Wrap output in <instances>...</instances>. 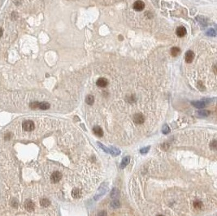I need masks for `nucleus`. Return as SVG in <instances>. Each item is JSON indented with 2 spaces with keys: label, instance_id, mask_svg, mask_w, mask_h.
<instances>
[{
  "label": "nucleus",
  "instance_id": "obj_13",
  "mask_svg": "<svg viewBox=\"0 0 217 216\" xmlns=\"http://www.w3.org/2000/svg\"><path fill=\"white\" fill-rule=\"evenodd\" d=\"M72 197H73L74 198H79L81 197V191L78 188H75L72 191Z\"/></svg>",
  "mask_w": 217,
  "mask_h": 216
},
{
  "label": "nucleus",
  "instance_id": "obj_8",
  "mask_svg": "<svg viewBox=\"0 0 217 216\" xmlns=\"http://www.w3.org/2000/svg\"><path fill=\"white\" fill-rule=\"evenodd\" d=\"M186 34V28L183 26H180V27L177 28V35L178 37H184Z\"/></svg>",
  "mask_w": 217,
  "mask_h": 216
},
{
  "label": "nucleus",
  "instance_id": "obj_23",
  "mask_svg": "<svg viewBox=\"0 0 217 216\" xmlns=\"http://www.w3.org/2000/svg\"><path fill=\"white\" fill-rule=\"evenodd\" d=\"M99 146L101 147L104 151H105V152H107V153H109V149H108V148H106L105 146H104V145H103L102 144H100V143H99Z\"/></svg>",
  "mask_w": 217,
  "mask_h": 216
},
{
  "label": "nucleus",
  "instance_id": "obj_20",
  "mask_svg": "<svg viewBox=\"0 0 217 216\" xmlns=\"http://www.w3.org/2000/svg\"><path fill=\"white\" fill-rule=\"evenodd\" d=\"M120 201L116 200V201H113L111 202V206L113 207V208H118V207H120Z\"/></svg>",
  "mask_w": 217,
  "mask_h": 216
},
{
  "label": "nucleus",
  "instance_id": "obj_22",
  "mask_svg": "<svg viewBox=\"0 0 217 216\" xmlns=\"http://www.w3.org/2000/svg\"><path fill=\"white\" fill-rule=\"evenodd\" d=\"M170 132V129H169V127L167 126V125H165L164 127H163V133H169Z\"/></svg>",
  "mask_w": 217,
  "mask_h": 216
},
{
  "label": "nucleus",
  "instance_id": "obj_4",
  "mask_svg": "<svg viewBox=\"0 0 217 216\" xmlns=\"http://www.w3.org/2000/svg\"><path fill=\"white\" fill-rule=\"evenodd\" d=\"M134 8L136 11H141L145 8V3L142 1H141V0H138V1H136L134 3Z\"/></svg>",
  "mask_w": 217,
  "mask_h": 216
},
{
  "label": "nucleus",
  "instance_id": "obj_15",
  "mask_svg": "<svg viewBox=\"0 0 217 216\" xmlns=\"http://www.w3.org/2000/svg\"><path fill=\"white\" fill-rule=\"evenodd\" d=\"M194 207L196 210H201L202 207H203V205H202V202L200 201H195L194 202Z\"/></svg>",
  "mask_w": 217,
  "mask_h": 216
},
{
  "label": "nucleus",
  "instance_id": "obj_9",
  "mask_svg": "<svg viewBox=\"0 0 217 216\" xmlns=\"http://www.w3.org/2000/svg\"><path fill=\"white\" fill-rule=\"evenodd\" d=\"M93 131H94V133H95V134L96 136H97V137H103V129H102L99 126H95V127H94Z\"/></svg>",
  "mask_w": 217,
  "mask_h": 216
},
{
  "label": "nucleus",
  "instance_id": "obj_28",
  "mask_svg": "<svg viewBox=\"0 0 217 216\" xmlns=\"http://www.w3.org/2000/svg\"><path fill=\"white\" fill-rule=\"evenodd\" d=\"M2 35H3V29L0 28V38L2 37Z\"/></svg>",
  "mask_w": 217,
  "mask_h": 216
},
{
  "label": "nucleus",
  "instance_id": "obj_21",
  "mask_svg": "<svg viewBox=\"0 0 217 216\" xmlns=\"http://www.w3.org/2000/svg\"><path fill=\"white\" fill-rule=\"evenodd\" d=\"M216 34V33L215 32L214 29H209L206 32V35H208V36H211V37H215Z\"/></svg>",
  "mask_w": 217,
  "mask_h": 216
},
{
  "label": "nucleus",
  "instance_id": "obj_26",
  "mask_svg": "<svg viewBox=\"0 0 217 216\" xmlns=\"http://www.w3.org/2000/svg\"><path fill=\"white\" fill-rule=\"evenodd\" d=\"M211 146H212V148H213L214 150L216 149V140H214V141H213V142H212V144H211Z\"/></svg>",
  "mask_w": 217,
  "mask_h": 216
},
{
  "label": "nucleus",
  "instance_id": "obj_1",
  "mask_svg": "<svg viewBox=\"0 0 217 216\" xmlns=\"http://www.w3.org/2000/svg\"><path fill=\"white\" fill-rule=\"evenodd\" d=\"M22 128L25 132H32L35 128V124L32 120H25L22 123Z\"/></svg>",
  "mask_w": 217,
  "mask_h": 216
},
{
  "label": "nucleus",
  "instance_id": "obj_19",
  "mask_svg": "<svg viewBox=\"0 0 217 216\" xmlns=\"http://www.w3.org/2000/svg\"><path fill=\"white\" fill-rule=\"evenodd\" d=\"M210 114L209 111H198V115L199 116H207L208 115Z\"/></svg>",
  "mask_w": 217,
  "mask_h": 216
},
{
  "label": "nucleus",
  "instance_id": "obj_25",
  "mask_svg": "<svg viewBox=\"0 0 217 216\" xmlns=\"http://www.w3.org/2000/svg\"><path fill=\"white\" fill-rule=\"evenodd\" d=\"M98 216H107V213H106V211H104V210L100 211L99 213V215H98Z\"/></svg>",
  "mask_w": 217,
  "mask_h": 216
},
{
  "label": "nucleus",
  "instance_id": "obj_14",
  "mask_svg": "<svg viewBox=\"0 0 217 216\" xmlns=\"http://www.w3.org/2000/svg\"><path fill=\"white\" fill-rule=\"evenodd\" d=\"M192 104H193V106H194L197 108H203L206 106L204 102H193Z\"/></svg>",
  "mask_w": 217,
  "mask_h": 216
},
{
  "label": "nucleus",
  "instance_id": "obj_16",
  "mask_svg": "<svg viewBox=\"0 0 217 216\" xmlns=\"http://www.w3.org/2000/svg\"><path fill=\"white\" fill-rule=\"evenodd\" d=\"M85 102L88 105H93L94 102H95V98H94L93 95H88L86 99H85Z\"/></svg>",
  "mask_w": 217,
  "mask_h": 216
},
{
  "label": "nucleus",
  "instance_id": "obj_6",
  "mask_svg": "<svg viewBox=\"0 0 217 216\" xmlns=\"http://www.w3.org/2000/svg\"><path fill=\"white\" fill-rule=\"evenodd\" d=\"M194 54L193 51L188 50L187 52H186V54H185V58L186 63H191L192 61L194 60Z\"/></svg>",
  "mask_w": 217,
  "mask_h": 216
},
{
  "label": "nucleus",
  "instance_id": "obj_11",
  "mask_svg": "<svg viewBox=\"0 0 217 216\" xmlns=\"http://www.w3.org/2000/svg\"><path fill=\"white\" fill-rule=\"evenodd\" d=\"M180 53H181V50H180V48H178V47H172V48L171 49V55H172L173 57L178 56V55H180Z\"/></svg>",
  "mask_w": 217,
  "mask_h": 216
},
{
  "label": "nucleus",
  "instance_id": "obj_17",
  "mask_svg": "<svg viewBox=\"0 0 217 216\" xmlns=\"http://www.w3.org/2000/svg\"><path fill=\"white\" fill-rule=\"evenodd\" d=\"M40 205L43 207H47L50 205V201L46 198H42L40 200Z\"/></svg>",
  "mask_w": 217,
  "mask_h": 216
},
{
  "label": "nucleus",
  "instance_id": "obj_18",
  "mask_svg": "<svg viewBox=\"0 0 217 216\" xmlns=\"http://www.w3.org/2000/svg\"><path fill=\"white\" fill-rule=\"evenodd\" d=\"M109 153L111 154L112 155L116 156L120 153V151L119 150L116 149V148H111V149H109Z\"/></svg>",
  "mask_w": 217,
  "mask_h": 216
},
{
  "label": "nucleus",
  "instance_id": "obj_27",
  "mask_svg": "<svg viewBox=\"0 0 217 216\" xmlns=\"http://www.w3.org/2000/svg\"><path fill=\"white\" fill-rule=\"evenodd\" d=\"M149 149H150V146H148V147H146V149H142V150H141V152H142V154H144V153H146L147 152V150H149Z\"/></svg>",
  "mask_w": 217,
  "mask_h": 216
},
{
  "label": "nucleus",
  "instance_id": "obj_12",
  "mask_svg": "<svg viewBox=\"0 0 217 216\" xmlns=\"http://www.w3.org/2000/svg\"><path fill=\"white\" fill-rule=\"evenodd\" d=\"M130 162V158L129 157H124L123 158L122 162H121V165H120V168H124Z\"/></svg>",
  "mask_w": 217,
  "mask_h": 216
},
{
  "label": "nucleus",
  "instance_id": "obj_2",
  "mask_svg": "<svg viewBox=\"0 0 217 216\" xmlns=\"http://www.w3.org/2000/svg\"><path fill=\"white\" fill-rule=\"evenodd\" d=\"M61 178H62V174L59 172H58V171H56V172H54L51 174L50 180L52 184H57V183H59L61 180Z\"/></svg>",
  "mask_w": 217,
  "mask_h": 216
},
{
  "label": "nucleus",
  "instance_id": "obj_7",
  "mask_svg": "<svg viewBox=\"0 0 217 216\" xmlns=\"http://www.w3.org/2000/svg\"><path fill=\"white\" fill-rule=\"evenodd\" d=\"M24 207L28 211H33L35 209V205L31 200H27L24 203Z\"/></svg>",
  "mask_w": 217,
  "mask_h": 216
},
{
  "label": "nucleus",
  "instance_id": "obj_3",
  "mask_svg": "<svg viewBox=\"0 0 217 216\" xmlns=\"http://www.w3.org/2000/svg\"><path fill=\"white\" fill-rule=\"evenodd\" d=\"M133 120L136 124H142L145 122V117L142 113H137L133 117Z\"/></svg>",
  "mask_w": 217,
  "mask_h": 216
},
{
  "label": "nucleus",
  "instance_id": "obj_24",
  "mask_svg": "<svg viewBox=\"0 0 217 216\" xmlns=\"http://www.w3.org/2000/svg\"><path fill=\"white\" fill-rule=\"evenodd\" d=\"M118 195V191H117V189H114L113 191L111 192V197H116Z\"/></svg>",
  "mask_w": 217,
  "mask_h": 216
},
{
  "label": "nucleus",
  "instance_id": "obj_10",
  "mask_svg": "<svg viewBox=\"0 0 217 216\" xmlns=\"http://www.w3.org/2000/svg\"><path fill=\"white\" fill-rule=\"evenodd\" d=\"M50 104L46 102H39V104H38V109H41V110H47L50 108Z\"/></svg>",
  "mask_w": 217,
  "mask_h": 216
},
{
  "label": "nucleus",
  "instance_id": "obj_29",
  "mask_svg": "<svg viewBox=\"0 0 217 216\" xmlns=\"http://www.w3.org/2000/svg\"><path fill=\"white\" fill-rule=\"evenodd\" d=\"M157 216H163V215H157Z\"/></svg>",
  "mask_w": 217,
  "mask_h": 216
},
{
  "label": "nucleus",
  "instance_id": "obj_5",
  "mask_svg": "<svg viewBox=\"0 0 217 216\" xmlns=\"http://www.w3.org/2000/svg\"><path fill=\"white\" fill-rule=\"evenodd\" d=\"M96 84H97V85L99 86V87L105 88V87H107V85H108V81L106 78L101 77V78H99V79H98Z\"/></svg>",
  "mask_w": 217,
  "mask_h": 216
}]
</instances>
